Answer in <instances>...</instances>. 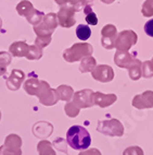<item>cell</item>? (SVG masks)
<instances>
[{"label": "cell", "mask_w": 153, "mask_h": 155, "mask_svg": "<svg viewBox=\"0 0 153 155\" xmlns=\"http://www.w3.org/2000/svg\"><path fill=\"white\" fill-rule=\"evenodd\" d=\"M66 141L74 150H86L90 147L91 138L86 128L72 126L66 132Z\"/></svg>", "instance_id": "6da1fadb"}, {"label": "cell", "mask_w": 153, "mask_h": 155, "mask_svg": "<svg viewBox=\"0 0 153 155\" xmlns=\"http://www.w3.org/2000/svg\"><path fill=\"white\" fill-rule=\"evenodd\" d=\"M92 54V47L89 44H75L71 48L65 49L63 57L68 62L80 60L82 57L90 56Z\"/></svg>", "instance_id": "7a4b0ae2"}, {"label": "cell", "mask_w": 153, "mask_h": 155, "mask_svg": "<svg viewBox=\"0 0 153 155\" xmlns=\"http://www.w3.org/2000/svg\"><path fill=\"white\" fill-rule=\"evenodd\" d=\"M98 131L104 134H109V136H123L124 129L123 126L118 120L112 119L109 121H99L98 125Z\"/></svg>", "instance_id": "3957f363"}, {"label": "cell", "mask_w": 153, "mask_h": 155, "mask_svg": "<svg viewBox=\"0 0 153 155\" xmlns=\"http://www.w3.org/2000/svg\"><path fill=\"white\" fill-rule=\"evenodd\" d=\"M137 42V35L133 31H124L117 36L115 47L120 51H128L129 48Z\"/></svg>", "instance_id": "277c9868"}, {"label": "cell", "mask_w": 153, "mask_h": 155, "mask_svg": "<svg viewBox=\"0 0 153 155\" xmlns=\"http://www.w3.org/2000/svg\"><path fill=\"white\" fill-rule=\"evenodd\" d=\"M57 26V19L55 13H49L44 21L39 24V26H34V30L38 36H47L51 35L53 30Z\"/></svg>", "instance_id": "5b68a950"}, {"label": "cell", "mask_w": 153, "mask_h": 155, "mask_svg": "<svg viewBox=\"0 0 153 155\" xmlns=\"http://www.w3.org/2000/svg\"><path fill=\"white\" fill-rule=\"evenodd\" d=\"M102 34V46L107 49H111V48L115 47V38H116V28L114 25H107L101 31Z\"/></svg>", "instance_id": "8992f818"}, {"label": "cell", "mask_w": 153, "mask_h": 155, "mask_svg": "<svg viewBox=\"0 0 153 155\" xmlns=\"http://www.w3.org/2000/svg\"><path fill=\"white\" fill-rule=\"evenodd\" d=\"M75 10L72 7H62L58 13V19L59 23L63 28H71L72 25L75 24V19H74Z\"/></svg>", "instance_id": "52a82bcc"}, {"label": "cell", "mask_w": 153, "mask_h": 155, "mask_svg": "<svg viewBox=\"0 0 153 155\" xmlns=\"http://www.w3.org/2000/svg\"><path fill=\"white\" fill-rule=\"evenodd\" d=\"M93 79L100 81V82H110L113 80L114 72L113 69L109 66H98L92 70Z\"/></svg>", "instance_id": "ba28073f"}, {"label": "cell", "mask_w": 153, "mask_h": 155, "mask_svg": "<svg viewBox=\"0 0 153 155\" xmlns=\"http://www.w3.org/2000/svg\"><path fill=\"white\" fill-rule=\"evenodd\" d=\"M92 92L90 90L86 91H80L75 94L74 96V105L78 107H90L92 106Z\"/></svg>", "instance_id": "9c48e42d"}, {"label": "cell", "mask_w": 153, "mask_h": 155, "mask_svg": "<svg viewBox=\"0 0 153 155\" xmlns=\"http://www.w3.org/2000/svg\"><path fill=\"white\" fill-rule=\"evenodd\" d=\"M133 105L137 108H151L153 107V92L147 91L143 94L138 95L134 98Z\"/></svg>", "instance_id": "30bf717a"}, {"label": "cell", "mask_w": 153, "mask_h": 155, "mask_svg": "<svg viewBox=\"0 0 153 155\" xmlns=\"http://www.w3.org/2000/svg\"><path fill=\"white\" fill-rule=\"evenodd\" d=\"M115 101H116V96L114 94H102L100 92H97V93L92 94V103L101 106V107L110 106Z\"/></svg>", "instance_id": "8fae6325"}, {"label": "cell", "mask_w": 153, "mask_h": 155, "mask_svg": "<svg viewBox=\"0 0 153 155\" xmlns=\"http://www.w3.org/2000/svg\"><path fill=\"white\" fill-rule=\"evenodd\" d=\"M134 61L131 55L128 51H120L118 50L116 55H115V64L118 67H123V68H128Z\"/></svg>", "instance_id": "7c38bea8"}, {"label": "cell", "mask_w": 153, "mask_h": 155, "mask_svg": "<svg viewBox=\"0 0 153 155\" xmlns=\"http://www.w3.org/2000/svg\"><path fill=\"white\" fill-rule=\"evenodd\" d=\"M11 51L13 56H17V57H23V56H26L28 49V45L24 42H17L12 44L11 46Z\"/></svg>", "instance_id": "4fadbf2b"}, {"label": "cell", "mask_w": 153, "mask_h": 155, "mask_svg": "<svg viewBox=\"0 0 153 155\" xmlns=\"http://www.w3.org/2000/svg\"><path fill=\"white\" fill-rule=\"evenodd\" d=\"M141 62L138 59H134V61L131 62V64L128 67V73L133 80H138L141 75Z\"/></svg>", "instance_id": "5bb4252c"}, {"label": "cell", "mask_w": 153, "mask_h": 155, "mask_svg": "<svg viewBox=\"0 0 153 155\" xmlns=\"http://www.w3.org/2000/svg\"><path fill=\"white\" fill-rule=\"evenodd\" d=\"M91 35V30L88 25L80 24L77 25L76 28V36L82 41H87Z\"/></svg>", "instance_id": "9a60e30c"}, {"label": "cell", "mask_w": 153, "mask_h": 155, "mask_svg": "<svg viewBox=\"0 0 153 155\" xmlns=\"http://www.w3.org/2000/svg\"><path fill=\"white\" fill-rule=\"evenodd\" d=\"M95 67H96V59L89 56V57H87V58H85L82 61L80 69L82 72H89L92 71L95 69Z\"/></svg>", "instance_id": "2e32d148"}, {"label": "cell", "mask_w": 153, "mask_h": 155, "mask_svg": "<svg viewBox=\"0 0 153 155\" xmlns=\"http://www.w3.org/2000/svg\"><path fill=\"white\" fill-rule=\"evenodd\" d=\"M57 92H59V98L63 101H68L73 95V90L67 85H61L58 87Z\"/></svg>", "instance_id": "e0dca14e"}, {"label": "cell", "mask_w": 153, "mask_h": 155, "mask_svg": "<svg viewBox=\"0 0 153 155\" xmlns=\"http://www.w3.org/2000/svg\"><path fill=\"white\" fill-rule=\"evenodd\" d=\"M38 152L40 155H55V151L51 147V144L48 141H42L38 144Z\"/></svg>", "instance_id": "ac0fdd59"}, {"label": "cell", "mask_w": 153, "mask_h": 155, "mask_svg": "<svg viewBox=\"0 0 153 155\" xmlns=\"http://www.w3.org/2000/svg\"><path fill=\"white\" fill-rule=\"evenodd\" d=\"M84 11H85V14H86V22L89 25H97V23H98V18H97L96 13L91 10V7L86 6Z\"/></svg>", "instance_id": "d6986e66"}, {"label": "cell", "mask_w": 153, "mask_h": 155, "mask_svg": "<svg viewBox=\"0 0 153 155\" xmlns=\"http://www.w3.org/2000/svg\"><path fill=\"white\" fill-rule=\"evenodd\" d=\"M142 14L145 17H152L153 15V0H145L142 6Z\"/></svg>", "instance_id": "ffe728a7"}, {"label": "cell", "mask_w": 153, "mask_h": 155, "mask_svg": "<svg viewBox=\"0 0 153 155\" xmlns=\"http://www.w3.org/2000/svg\"><path fill=\"white\" fill-rule=\"evenodd\" d=\"M143 68H142V75L145 78H151L153 77V67L151 61H147L142 64Z\"/></svg>", "instance_id": "44dd1931"}, {"label": "cell", "mask_w": 153, "mask_h": 155, "mask_svg": "<svg viewBox=\"0 0 153 155\" xmlns=\"http://www.w3.org/2000/svg\"><path fill=\"white\" fill-rule=\"evenodd\" d=\"M68 1L75 11H80L82 8L86 7V0H68Z\"/></svg>", "instance_id": "7402d4cb"}, {"label": "cell", "mask_w": 153, "mask_h": 155, "mask_svg": "<svg viewBox=\"0 0 153 155\" xmlns=\"http://www.w3.org/2000/svg\"><path fill=\"white\" fill-rule=\"evenodd\" d=\"M65 110H66V114H67L70 117H75L80 113V109H78V108L74 107V103L67 104V105L65 106Z\"/></svg>", "instance_id": "603a6c76"}, {"label": "cell", "mask_w": 153, "mask_h": 155, "mask_svg": "<svg viewBox=\"0 0 153 155\" xmlns=\"http://www.w3.org/2000/svg\"><path fill=\"white\" fill-rule=\"evenodd\" d=\"M124 155H143V152H142V150L140 147H133L126 150L124 152Z\"/></svg>", "instance_id": "cb8c5ba5"}, {"label": "cell", "mask_w": 153, "mask_h": 155, "mask_svg": "<svg viewBox=\"0 0 153 155\" xmlns=\"http://www.w3.org/2000/svg\"><path fill=\"white\" fill-rule=\"evenodd\" d=\"M145 32L148 36L153 37V19L149 20L145 24Z\"/></svg>", "instance_id": "d4e9b609"}, {"label": "cell", "mask_w": 153, "mask_h": 155, "mask_svg": "<svg viewBox=\"0 0 153 155\" xmlns=\"http://www.w3.org/2000/svg\"><path fill=\"white\" fill-rule=\"evenodd\" d=\"M80 155H101V153L98 150H89L87 152H82Z\"/></svg>", "instance_id": "484cf974"}, {"label": "cell", "mask_w": 153, "mask_h": 155, "mask_svg": "<svg viewBox=\"0 0 153 155\" xmlns=\"http://www.w3.org/2000/svg\"><path fill=\"white\" fill-rule=\"evenodd\" d=\"M68 0H55V2L58 3V5H64V3L67 2Z\"/></svg>", "instance_id": "4316f807"}, {"label": "cell", "mask_w": 153, "mask_h": 155, "mask_svg": "<svg viewBox=\"0 0 153 155\" xmlns=\"http://www.w3.org/2000/svg\"><path fill=\"white\" fill-rule=\"evenodd\" d=\"M102 2H105V3H111V2H113L114 0H101Z\"/></svg>", "instance_id": "83f0119b"}, {"label": "cell", "mask_w": 153, "mask_h": 155, "mask_svg": "<svg viewBox=\"0 0 153 155\" xmlns=\"http://www.w3.org/2000/svg\"><path fill=\"white\" fill-rule=\"evenodd\" d=\"M151 64H152V67H153V59L151 60Z\"/></svg>", "instance_id": "f1b7e54d"}]
</instances>
